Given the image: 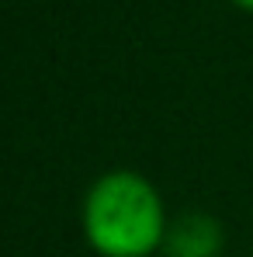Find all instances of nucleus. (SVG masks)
<instances>
[{"mask_svg": "<svg viewBox=\"0 0 253 257\" xmlns=\"http://www.w3.org/2000/svg\"><path fill=\"white\" fill-rule=\"evenodd\" d=\"M222 250H225V226L211 212H184L170 219L163 243L167 257H222Z\"/></svg>", "mask_w": 253, "mask_h": 257, "instance_id": "2", "label": "nucleus"}, {"mask_svg": "<svg viewBox=\"0 0 253 257\" xmlns=\"http://www.w3.org/2000/svg\"><path fill=\"white\" fill-rule=\"evenodd\" d=\"M80 229L97 257H153L163 254L170 212L146 174L115 167L90 181L80 202Z\"/></svg>", "mask_w": 253, "mask_h": 257, "instance_id": "1", "label": "nucleus"}, {"mask_svg": "<svg viewBox=\"0 0 253 257\" xmlns=\"http://www.w3.org/2000/svg\"><path fill=\"white\" fill-rule=\"evenodd\" d=\"M229 4H236L239 11H246V14H253V0H229Z\"/></svg>", "mask_w": 253, "mask_h": 257, "instance_id": "3", "label": "nucleus"}]
</instances>
